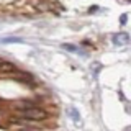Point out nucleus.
I'll return each mask as SVG.
<instances>
[{
	"instance_id": "nucleus-1",
	"label": "nucleus",
	"mask_w": 131,
	"mask_h": 131,
	"mask_svg": "<svg viewBox=\"0 0 131 131\" xmlns=\"http://www.w3.org/2000/svg\"><path fill=\"white\" fill-rule=\"evenodd\" d=\"M16 108L20 110V116L23 120H46V112L33 105H18Z\"/></svg>"
},
{
	"instance_id": "nucleus-2",
	"label": "nucleus",
	"mask_w": 131,
	"mask_h": 131,
	"mask_svg": "<svg viewBox=\"0 0 131 131\" xmlns=\"http://www.w3.org/2000/svg\"><path fill=\"white\" fill-rule=\"evenodd\" d=\"M113 43L115 44H128V35L126 33H123L120 36H115L113 38Z\"/></svg>"
},
{
	"instance_id": "nucleus-3",
	"label": "nucleus",
	"mask_w": 131,
	"mask_h": 131,
	"mask_svg": "<svg viewBox=\"0 0 131 131\" xmlns=\"http://www.w3.org/2000/svg\"><path fill=\"white\" fill-rule=\"evenodd\" d=\"M15 71H16V67L13 64H10V62L0 64V72H15Z\"/></svg>"
},
{
	"instance_id": "nucleus-4",
	"label": "nucleus",
	"mask_w": 131,
	"mask_h": 131,
	"mask_svg": "<svg viewBox=\"0 0 131 131\" xmlns=\"http://www.w3.org/2000/svg\"><path fill=\"white\" fill-rule=\"evenodd\" d=\"M3 44H7V43H21V39L20 38H3V39H0Z\"/></svg>"
},
{
	"instance_id": "nucleus-5",
	"label": "nucleus",
	"mask_w": 131,
	"mask_h": 131,
	"mask_svg": "<svg viewBox=\"0 0 131 131\" xmlns=\"http://www.w3.org/2000/svg\"><path fill=\"white\" fill-rule=\"evenodd\" d=\"M69 113H71V115H74V120H75V121H79V120H80V115H77L74 108H71V110H69Z\"/></svg>"
},
{
	"instance_id": "nucleus-6",
	"label": "nucleus",
	"mask_w": 131,
	"mask_h": 131,
	"mask_svg": "<svg viewBox=\"0 0 131 131\" xmlns=\"http://www.w3.org/2000/svg\"><path fill=\"white\" fill-rule=\"evenodd\" d=\"M62 48L64 49H69V51H77V48L72 46V44H62Z\"/></svg>"
}]
</instances>
